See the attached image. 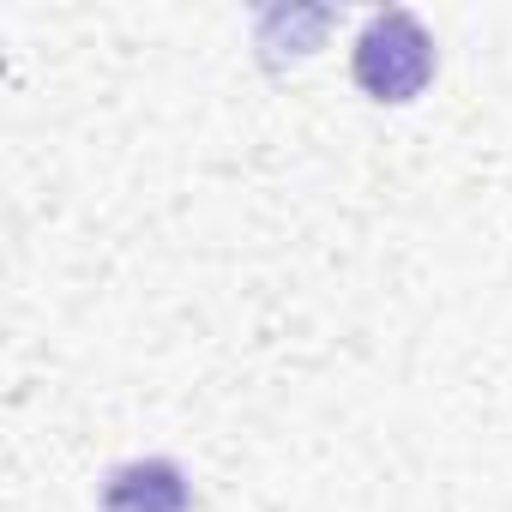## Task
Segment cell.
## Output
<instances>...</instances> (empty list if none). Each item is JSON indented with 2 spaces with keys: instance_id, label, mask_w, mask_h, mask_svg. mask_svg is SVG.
<instances>
[{
  "instance_id": "cell-1",
  "label": "cell",
  "mask_w": 512,
  "mask_h": 512,
  "mask_svg": "<svg viewBox=\"0 0 512 512\" xmlns=\"http://www.w3.org/2000/svg\"><path fill=\"white\" fill-rule=\"evenodd\" d=\"M350 73L356 85L374 97V103H416L434 79V37L422 31L416 13L392 7V13H374L356 37V55H350Z\"/></svg>"
},
{
  "instance_id": "cell-2",
  "label": "cell",
  "mask_w": 512,
  "mask_h": 512,
  "mask_svg": "<svg viewBox=\"0 0 512 512\" xmlns=\"http://www.w3.org/2000/svg\"><path fill=\"white\" fill-rule=\"evenodd\" d=\"M187 500V476L169 458H133L103 482V512H187Z\"/></svg>"
}]
</instances>
